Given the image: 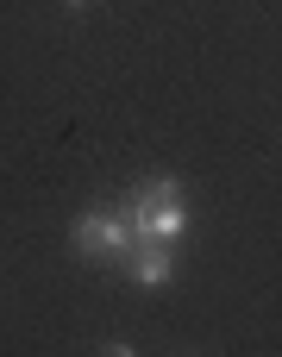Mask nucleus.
Returning a JSON list of instances; mask_svg holds the SVG:
<instances>
[{"label": "nucleus", "instance_id": "f257e3e1", "mask_svg": "<svg viewBox=\"0 0 282 357\" xmlns=\"http://www.w3.org/2000/svg\"><path fill=\"white\" fill-rule=\"evenodd\" d=\"M119 207H126V220L138 226V238H151V245H176V238L188 232V201H182V182H176V176L138 182Z\"/></svg>", "mask_w": 282, "mask_h": 357}, {"label": "nucleus", "instance_id": "f03ea898", "mask_svg": "<svg viewBox=\"0 0 282 357\" xmlns=\"http://www.w3.org/2000/svg\"><path fill=\"white\" fill-rule=\"evenodd\" d=\"M69 245L82 257H132L138 251V226L126 220V207H88L69 232Z\"/></svg>", "mask_w": 282, "mask_h": 357}, {"label": "nucleus", "instance_id": "7ed1b4c3", "mask_svg": "<svg viewBox=\"0 0 282 357\" xmlns=\"http://www.w3.org/2000/svg\"><path fill=\"white\" fill-rule=\"evenodd\" d=\"M126 264H132V282H138V289H170V282H176V257H170V245L138 238V251H132Z\"/></svg>", "mask_w": 282, "mask_h": 357}, {"label": "nucleus", "instance_id": "20e7f679", "mask_svg": "<svg viewBox=\"0 0 282 357\" xmlns=\"http://www.w3.org/2000/svg\"><path fill=\"white\" fill-rule=\"evenodd\" d=\"M63 6H69V13H82V6H88V0H63Z\"/></svg>", "mask_w": 282, "mask_h": 357}]
</instances>
